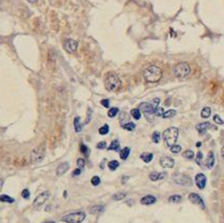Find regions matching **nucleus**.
Returning <instances> with one entry per match:
<instances>
[{
    "label": "nucleus",
    "instance_id": "1",
    "mask_svg": "<svg viewBox=\"0 0 224 223\" xmlns=\"http://www.w3.org/2000/svg\"><path fill=\"white\" fill-rule=\"evenodd\" d=\"M163 72L157 65H149L143 71V78L149 83H155L161 80Z\"/></svg>",
    "mask_w": 224,
    "mask_h": 223
},
{
    "label": "nucleus",
    "instance_id": "2",
    "mask_svg": "<svg viewBox=\"0 0 224 223\" xmlns=\"http://www.w3.org/2000/svg\"><path fill=\"white\" fill-rule=\"evenodd\" d=\"M104 87L109 92H116L121 87V80L116 75L115 73H109L105 76L104 79Z\"/></svg>",
    "mask_w": 224,
    "mask_h": 223
},
{
    "label": "nucleus",
    "instance_id": "3",
    "mask_svg": "<svg viewBox=\"0 0 224 223\" xmlns=\"http://www.w3.org/2000/svg\"><path fill=\"white\" fill-rule=\"evenodd\" d=\"M179 136V129L177 127H169L164 131L163 133V140L166 146L172 148L173 145L176 144V141Z\"/></svg>",
    "mask_w": 224,
    "mask_h": 223
},
{
    "label": "nucleus",
    "instance_id": "4",
    "mask_svg": "<svg viewBox=\"0 0 224 223\" xmlns=\"http://www.w3.org/2000/svg\"><path fill=\"white\" fill-rule=\"evenodd\" d=\"M191 65L187 62H180L178 64H176L173 68V73L175 75V77L179 78V79H183L186 78L187 76L191 74Z\"/></svg>",
    "mask_w": 224,
    "mask_h": 223
},
{
    "label": "nucleus",
    "instance_id": "5",
    "mask_svg": "<svg viewBox=\"0 0 224 223\" xmlns=\"http://www.w3.org/2000/svg\"><path fill=\"white\" fill-rule=\"evenodd\" d=\"M85 217V213L83 212H76V213H71L65 216H63L61 218V221L65 222V223H81L82 221H84Z\"/></svg>",
    "mask_w": 224,
    "mask_h": 223
},
{
    "label": "nucleus",
    "instance_id": "6",
    "mask_svg": "<svg viewBox=\"0 0 224 223\" xmlns=\"http://www.w3.org/2000/svg\"><path fill=\"white\" fill-rule=\"evenodd\" d=\"M156 109L157 107H155L154 105L152 104V102L151 103H149V102H143V103H141L139 106V110L143 113L145 118H146L147 121H149V122L154 121V116H155L154 112Z\"/></svg>",
    "mask_w": 224,
    "mask_h": 223
},
{
    "label": "nucleus",
    "instance_id": "7",
    "mask_svg": "<svg viewBox=\"0 0 224 223\" xmlns=\"http://www.w3.org/2000/svg\"><path fill=\"white\" fill-rule=\"evenodd\" d=\"M173 181L176 184L178 185H183V186H189L191 185V179L186 175H183V174H179L176 173L173 175Z\"/></svg>",
    "mask_w": 224,
    "mask_h": 223
},
{
    "label": "nucleus",
    "instance_id": "8",
    "mask_svg": "<svg viewBox=\"0 0 224 223\" xmlns=\"http://www.w3.org/2000/svg\"><path fill=\"white\" fill-rule=\"evenodd\" d=\"M50 195H51V194H50V192H48V190H45V192L40 193L35 198V200H34L33 206L35 207V208H39L40 206H42L44 203H45L46 201H48V198H50Z\"/></svg>",
    "mask_w": 224,
    "mask_h": 223
},
{
    "label": "nucleus",
    "instance_id": "9",
    "mask_svg": "<svg viewBox=\"0 0 224 223\" xmlns=\"http://www.w3.org/2000/svg\"><path fill=\"white\" fill-rule=\"evenodd\" d=\"M63 48H64V50L68 53L74 54L76 53V51L78 48V42L75 39H71V38L65 39L64 42H63Z\"/></svg>",
    "mask_w": 224,
    "mask_h": 223
},
{
    "label": "nucleus",
    "instance_id": "10",
    "mask_svg": "<svg viewBox=\"0 0 224 223\" xmlns=\"http://www.w3.org/2000/svg\"><path fill=\"white\" fill-rule=\"evenodd\" d=\"M44 158V153L42 151H41L40 148H36V149H33V152H32L31 154V160L33 163H38L40 162V161H42Z\"/></svg>",
    "mask_w": 224,
    "mask_h": 223
},
{
    "label": "nucleus",
    "instance_id": "11",
    "mask_svg": "<svg viewBox=\"0 0 224 223\" xmlns=\"http://www.w3.org/2000/svg\"><path fill=\"white\" fill-rule=\"evenodd\" d=\"M159 163L163 168H173L175 165V160L172 158V157L164 156V157H161V158H160Z\"/></svg>",
    "mask_w": 224,
    "mask_h": 223
},
{
    "label": "nucleus",
    "instance_id": "12",
    "mask_svg": "<svg viewBox=\"0 0 224 223\" xmlns=\"http://www.w3.org/2000/svg\"><path fill=\"white\" fill-rule=\"evenodd\" d=\"M195 181H196V185L198 186L199 190H204V187H205V185H206V181H207V179H206V176L204 175V174L199 173V174H197V175H196Z\"/></svg>",
    "mask_w": 224,
    "mask_h": 223
},
{
    "label": "nucleus",
    "instance_id": "13",
    "mask_svg": "<svg viewBox=\"0 0 224 223\" xmlns=\"http://www.w3.org/2000/svg\"><path fill=\"white\" fill-rule=\"evenodd\" d=\"M188 199L191 201V203H194V204H197V205H200L202 208H205V204H204V201L202 198L200 197V196L198 195V194L196 193H191L188 195Z\"/></svg>",
    "mask_w": 224,
    "mask_h": 223
},
{
    "label": "nucleus",
    "instance_id": "14",
    "mask_svg": "<svg viewBox=\"0 0 224 223\" xmlns=\"http://www.w3.org/2000/svg\"><path fill=\"white\" fill-rule=\"evenodd\" d=\"M68 168H70V164L68 162H63L58 165L57 170H56V174H57V176H62L68 171Z\"/></svg>",
    "mask_w": 224,
    "mask_h": 223
},
{
    "label": "nucleus",
    "instance_id": "15",
    "mask_svg": "<svg viewBox=\"0 0 224 223\" xmlns=\"http://www.w3.org/2000/svg\"><path fill=\"white\" fill-rule=\"evenodd\" d=\"M156 201H157V198L155 197V196L146 195L141 199V204H143V205H152V204H154V203H156Z\"/></svg>",
    "mask_w": 224,
    "mask_h": 223
},
{
    "label": "nucleus",
    "instance_id": "16",
    "mask_svg": "<svg viewBox=\"0 0 224 223\" xmlns=\"http://www.w3.org/2000/svg\"><path fill=\"white\" fill-rule=\"evenodd\" d=\"M166 176L165 173H158V171H153L149 174V180L151 181H159L164 179Z\"/></svg>",
    "mask_w": 224,
    "mask_h": 223
},
{
    "label": "nucleus",
    "instance_id": "17",
    "mask_svg": "<svg viewBox=\"0 0 224 223\" xmlns=\"http://www.w3.org/2000/svg\"><path fill=\"white\" fill-rule=\"evenodd\" d=\"M206 166H207V168H211L214 167V165H215V156H214V153L213 152H210V154H208L207 156V159H206Z\"/></svg>",
    "mask_w": 224,
    "mask_h": 223
},
{
    "label": "nucleus",
    "instance_id": "18",
    "mask_svg": "<svg viewBox=\"0 0 224 223\" xmlns=\"http://www.w3.org/2000/svg\"><path fill=\"white\" fill-rule=\"evenodd\" d=\"M210 127V122H203V123H200L196 126V129L199 132L200 134H203L205 131H207L208 129Z\"/></svg>",
    "mask_w": 224,
    "mask_h": 223
},
{
    "label": "nucleus",
    "instance_id": "19",
    "mask_svg": "<svg viewBox=\"0 0 224 223\" xmlns=\"http://www.w3.org/2000/svg\"><path fill=\"white\" fill-rule=\"evenodd\" d=\"M140 158H141L145 163H149L153 160V159H154V154H152V153H143V154H141Z\"/></svg>",
    "mask_w": 224,
    "mask_h": 223
},
{
    "label": "nucleus",
    "instance_id": "20",
    "mask_svg": "<svg viewBox=\"0 0 224 223\" xmlns=\"http://www.w3.org/2000/svg\"><path fill=\"white\" fill-rule=\"evenodd\" d=\"M129 153H130V148H124L123 149L120 151V158H121L122 160H126L129 156Z\"/></svg>",
    "mask_w": 224,
    "mask_h": 223
},
{
    "label": "nucleus",
    "instance_id": "21",
    "mask_svg": "<svg viewBox=\"0 0 224 223\" xmlns=\"http://www.w3.org/2000/svg\"><path fill=\"white\" fill-rule=\"evenodd\" d=\"M74 125H75V131L77 132V133H80V132L82 131V124H81V122H80V117H76V118L74 119Z\"/></svg>",
    "mask_w": 224,
    "mask_h": 223
},
{
    "label": "nucleus",
    "instance_id": "22",
    "mask_svg": "<svg viewBox=\"0 0 224 223\" xmlns=\"http://www.w3.org/2000/svg\"><path fill=\"white\" fill-rule=\"evenodd\" d=\"M119 148H120V143H119V141H118V140H114L112 143L110 144L109 148H107L109 151H116V152L119 151Z\"/></svg>",
    "mask_w": 224,
    "mask_h": 223
},
{
    "label": "nucleus",
    "instance_id": "23",
    "mask_svg": "<svg viewBox=\"0 0 224 223\" xmlns=\"http://www.w3.org/2000/svg\"><path fill=\"white\" fill-rule=\"evenodd\" d=\"M130 115H132V117L134 119L139 120L141 118V111H140L139 109H133L132 111H130Z\"/></svg>",
    "mask_w": 224,
    "mask_h": 223
},
{
    "label": "nucleus",
    "instance_id": "24",
    "mask_svg": "<svg viewBox=\"0 0 224 223\" xmlns=\"http://www.w3.org/2000/svg\"><path fill=\"white\" fill-rule=\"evenodd\" d=\"M122 127L124 129H126V131L132 132V131H134V129H136V124H135L134 122H126V123L122 124Z\"/></svg>",
    "mask_w": 224,
    "mask_h": 223
},
{
    "label": "nucleus",
    "instance_id": "25",
    "mask_svg": "<svg viewBox=\"0 0 224 223\" xmlns=\"http://www.w3.org/2000/svg\"><path fill=\"white\" fill-rule=\"evenodd\" d=\"M182 201V197L180 195H172L171 197L168 198V202L171 203H179Z\"/></svg>",
    "mask_w": 224,
    "mask_h": 223
},
{
    "label": "nucleus",
    "instance_id": "26",
    "mask_svg": "<svg viewBox=\"0 0 224 223\" xmlns=\"http://www.w3.org/2000/svg\"><path fill=\"white\" fill-rule=\"evenodd\" d=\"M210 114H211V110L208 106L204 107V109H202V111H201V117L202 118H208L210 116Z\"/></svg>",
    "mask_w": 224,
    "mask_h": 223
},
{
    "label": "nucleus",
    "instance_id": "27",
    "mask_svg": "<svg viewBox=\"0 0 224 223\" xmlns=\"http://www.w3.org/2000/svg\"><path fill=\"white\" fill-rule=\"evenodd\" d=\"M0 201H1V202H6V203H14L15 199L7 195H0Z\"/></svg>",
    "mask_w": 224,
    "mask_h": 223
},
{
    "label": "nucleus",
    "instance_id": "28",
    "mask_svg": "<svg viewBox=\"0 0 224 223\" xmlns=\"http://www.w3.org/2000/svg\"><path fill=\"white\" fill-rule=\"evenodd\" d=\"M183 157L185 159H188V160H191V159L195 158V153H194L191 149H187L183 153Z\"/></svg>",
    "mask_w": 224,
    "mask_h": 223
},
{
    "label": "nucleus",
    "instance_id": "29",
    "mask_svg": "<svg viewBox=\"0 0 224 223\" xmlns=\"http://www.w3.org/2000/svg\"><path fill=\"white\" fill-rule=\"evenodd\" d=\"M176 114H177V112L175 111V110H169V111L164 112V114H163V116H162V118H164V119L172 118V117H174Z\"/></svg>",
    "mask_w": 224,
    "mask_h": 223
},
{
    "label": "nucleus",
    "instance_id": "30",
    "mask_svg": "<svg viewBox=\"0 0 224 223\" xmlns=\"http://www.w3.org/2000/svg\"><path fill=\"white\" fill-rule=\"evenodd\" d=\"M103 210H104V206H103V205H96V206L91 208L90 212L92 213V214H99V213H101Z\"/></svg>",
    "mask_w": 224,
    "mask_h": 223
},
{
    "label": "nucleus",
    "instance_id": "31",
    "mask_svg": "<svg viewBox=\"0 0 224 223\" xmlns=\"http://www.w3.org/2000/svg\"><path fill=\"white\" fill-rule=\"evenodd\" d=\"M118 113H119V109L118 107H112V109H110L109 113H107V116L110 117V118H114L118 115Z\"/></svg>",
    "mask_w": 224,
    "mask_h": 223
},
{
    "label": "nucleus",
    "instance_id": "32",
    "mask_svg": "<svg viewBox=\"0 0 224 223\" xmlns=\"http://www.w3.org/2000/svg\"><path fill=\"white\" fill-rule=\"evenodd\" d=\"M107 166H109V168L110 171H116L118 167H119V162H118L117 160H113V161H110V162H109Z\"/></svg>",
    "mask_w": 224,
    "mask_h": 223
},
{
    "label": "nucleus",
    "instance_id": "33",
    "mask_svg": "<svg viewBox=\"0 0 224 223\" xmlns=\"http://www.w3.org/2000/svg\"><path fill=\"white\" fill-rule=\"evenodd\" d=\"M125 197H126V193H117V194H115V195L113 196V200L119 201V200L124 199Z\"/></svg>",
    "mask_w": 224,
    "mask_h": 223
},
{
    "label": "nucleus",
    "instance_id": "34",
    "mask_svg": "<svg viewBox=\"0 0 224 223\" xmlns=\"http://www.w3.org/2000/svg\"><path fill=\"white\" fill-rule=\"evenodd\" d=\"M152 139H153V142H155V143H159L160 139H161V134H160L159 132H154L152 135Z\"/></svg>",
    "mask_w": 224,
    "mask_h": 223
},
{
    "label": "nucleus",
    "instance_id": "35",
    "mask_svg": "<svg viewBox=\"0 0 224 223\" xmlns=\"http://www.w3.org/2000/svg\"><path fill=\"white\" fill-rule=\"evenodd\" d=\"M109 132H110V126L107 125V124H104V125L99 129L100 135H106V134H109Z\"/></svg>",
    "mask_w": 224,
    "mask_h": 223
},
{
    "label": "nucleus",
    "instance_id": "36",
    "mask_svg": "<svg viewBox=\"0 0 224 223\" xmlns=\"http://www.w3.org/2000/svg\"><path fill=\"white\" fill-rule=\"evenodd\" d=\"M80 152L83 154V155L88 156V154H90V148H88L85 144H80Z\"/></svg>",
    "mask_w": 224,
    "mask_h": 223
},
{
    "label": "nucleus",
    "instance_id": "37",
    "mask_svg": "<svg viewBox=\"0 0 224 223\" xmlns=\"http://www.w3.org/2000/svg\"><path fill=\"white\" fill-rule=\"evenodd\" d=\"M181 149H182V148L180 145H178V144H175V145H173L171 148V152L173 154H179L181 152Z\"/></svg>",
    "mask_w": 224,
    "mask_h": 223
},
{
    "label": "nucleus",
    "instance_id": "38",
    "mask_svg": "<svg viewBox=\"0 0 224 223\" xmlns=\"http://www.w3.org/2000/svg\"><path fill=\"white\" fill-rule=\"evenodd\" d=\"M163 114H164V110L162 109V107H160L158 106L156 110H155V112H154V115L155 116H157V117H162L163 116Z\"/></svg>",
    "mask_w": 224,
    "mask_h": 223
},
{
    "label": "nucleus",
    "instance_id": "39",
    "mask_svg": "<svg viewBox=\"0 0 224 223\" xmlns=\"http://www.w3.org/2000/svg\"><path fill=\"white\" fill-rule=\"evenodd\" d=\"M91 182H92V184L94 186H98L100 184V182H101V180H100V178L98 176H94V177L91 179Z\"/></svg>",
    "mask_w": 224,
    "mask_h": 223
},
{
    "label": "nucleus",
    "instance_id": "40",
    "mask_svg": "<svg viewBox=\"0 0 224 223\" xmlns=\"http://www.w3.org/2000/svg\"><path fill=\"white\" fill-rule=\"evenodd\" d=\"M202 159H203L202 152H198V154H197V156H196V163L198 164V165H200V164L202 163Z\"/></svg>",
    "mask_w": 224,
    "mask_h": 223
},
{
    "label": "nucleus",
    "instance_id": "41",
    "mask_svg": "<svg viewBox=\"0 0 224 223\" xmlns=\"http://www.w3.org/2000/svg\"><path fill=\"white\" fill-rule=\"evenodd\" d=\"M21 196H22V198H24V199H29V196H31V193H29V190L28 188H24L21 193Z\"/></svg>",
    "mask_w": 224,
    "mask_h": 223
},
{
    "label": "nucleus",
    "instance_id": "42",
    "mask_svg": "<svg viewBox=\"0 0 224 223\" xmlns=\"http://www.w3.org/2000/svg\"><path fill=\"white\" fill-rule=\"evenodd\" d=\"M77 165H78V167L79 168H83L85 166V161H84V159H82V158H79L77 160Z\"/></svg>",
    "mask_w": 224,
    "mask_h": 223
},
{
    "label": "nucleus",
    "instance_id": "43",
    "mask_svg": "<svg viewBox=\"0 0 224 223\" xmlns=\"http://www.w3.org/2000/svg\"><path fill=\"white\" fill-rule=\"evenodd\" d=\"M214 121H215L217 124H220V125L224 123V121L220 118V116H219V115H215V116H214Z\"/></svg>",
    "mask_w": 224,
    "mask_h": 223
},
{
    "label": "nucleus",
    "instance_id": "44",
    "mask_svg": "<svg viewBox=\"0 0 224 223\" xmlns=\"http://www.w3.org/2000/svg\"><path fill=\"white\" fill-rule=\"evenodd\" d=\"M97 148L98 149H103V148H106V142L105 141H101L97 144Z\"/></svg>",
    "mask_w": 224,
    "mask_h": 223
},
{
    "label": "nucleus",
    "instance_id": "45",
    "mask_svg": "<svg viewBox=\"0 0 224 223\" xmlns=\"http://www.w3.org/2000/svg\"><path fill=\"white\" fill-rule=\"evenodd\" d=\"M101 104L104 107H110V100L109 99H103V100H101Z\"/></svg>",
    "mask_w": 224,
    "mask_h": 223
},
{
    "label": "nucleus",
    "instance_id": "46",
    "mask_svg": "<svg viewBox=\"0 0 224 223\" xmlns=\"http://www.w3.org/2000/svg\"><path fill=\"white\" fill-rule=\"evenodd\" d=\"M81 174V168H76V170H74V171H73V174H72V176L73 177H76V176H79Z\"/></svg>",
    "mask_w": 224,
    "mask_h": 223
},
{
    "label": "nucleus",
    "instance_id": "47",
    "mask_svg": "<svg viewBox=\"0 0 224 223\" xmlns=\"http://www.w3.org/2000/svg\"><path fill=\"white\" fill-rule=\"evenodd\" d=\"M26 1H28V2H29V3H37V2H38L39 1V0H26Z\"/></svg>",
    "mask_w": 224,
    "mask_h": 223
},
{
    "label": "nucleus",
    "instance_id": "48",
    "mask_svg": "<svg viewBox=\"0 0 224 223\" xmlns=\"http://www.w3.org/2000/svg\"><path fill=\"white\" fill-rule=\"evenodd\" d=\"M221 156H222L223 158H224V146L222 148V149H221Z\"/></svg>",
    "mask_w": 224,
    "mask_h": 223
},
{
    "label": "nucleus",
    "instance_id": "49",
    "mask_svg": "<svg viewBox=\"0 0 224 223\" xmlns=\"http://www.w3.org/2000/svg\"><path fill=\"white\" fill-rule=\"evenodd\" d=\"M201 144H202V143H201V142H197V143H196V146H197V148H200Z\"/></svg>",
    "mask_w": 224,
    "mask_h": 223
},
{
    "label": "nucleus",
    "instance_id": "50",
    "mask_svg": "<svg viewBox=\"0 0 224 223\" xmlns=\"http://www.w3.org/2000/svg\"><path fill=\"white\" fill-rule=\"evenodd\" d=\"M43 223H55L54 221H46V222H43Z\"/></svg>",
    "mask_w": 224,
    "mask_h": 223
},
{
    "label": "nucleus",
    "instance_id": "51",
    "mask_svg": "<svg viewBox=\"0 0 224 223\" xmlns=\"http://www.w3.org/2000/svg\"><path fill=\"white\" fill-rule=\"evenodd\" d=\"M1 1H2V0H0V3H1Z\"/></svg>",
    "mask_w": 224,
    "mask_h": 223
}]
</instances>
